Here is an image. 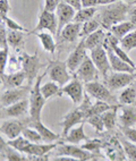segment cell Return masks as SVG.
Listing matches in <instances>:
<instances>
[{"label": "cell", "instance_id": "obj_24", "mask_svg": "<svg viewBox=\"0 0 136 161\" xmlns=\"http://www.w3.org/2000/svg\"><path fill=\"white\" fill-rule=\"evenodd\" d=\"M106 32L103 31V29H99L98 31H95L94 33L90 34L89 36L86 37H83L84 39V44H85V48L87 50H93L94 48L99 46H103V42L106 40Z\"/></svg>", "mask_w": 136, "mask_h": 161}, {"label": "cell", "instance_id": "obj_8", "mask_svg": "<svg viewBox=\"0 0 136 161\" xmlns=\"http://www.w3.org/2000/svg\"><path fill=\"white\" fill-rule=\"evenodd\" d=\"M31 89H32L31 85H26V86H20L17 89L3 90L1 97H0L1 108H6V107L24 100V99H27L31 93Z\"/></svg>", "mask_w": 136, "mask_h": 161}, {"label": "cell", "instance_id": "obj_35", "mask_svg": "<svg viewBox=\"0 0 136 161\" xmlns=\"http://www.w3.org/2000/svg\"><path fill=\"white\" fill-rule=\"evenodd\" d=\"M41 92H42V94H43V97L46 99H50L56 97V95L60 94L61 89L56 82H52L51 80V82H48V83L43 84L41 86Z\"/></svg>", "mask_w": 136, "mask_h": 161}, {"label": "cell", "instance_id": "obj_13", "mask_svg": "<svg viewBox=\"0 0 136 161\" xmlns=\"http://www.w3.org/2000/svg\"><path fill=\"white\" fill-rule=\"evenodd\" d=\"M76 10L74 7H72L68 3L61 1L59 3L58 8L56 10V15H57V18H58V31H57V35H60L61 31L65 26L68 25L69 23L74 22V18H75Z\"/></svg>", "mask_w": 136, "mask_h": 161}, {"label": "cell", "instance_id": "obj_16", "mask_svg": "<svg viewBox=\"0 0 136 161\" xmlns=\"http://www.w3.org/2000/svg\"><path fill=\"white\" fill-rule=\"evenodd\" d=\"M86 48H85V44H84V39H82L81 42L77 44L74 51L68 56L66 60L67 64V67L69 69V72L74 73L77 70V68L81 66V64L84 61V59L86 58Z\"/></svg>", "mask_w": 136, "mask_h": 161}, {"label": "cell", "instance_id": "obj_29", "mask_svg": "<svg viewBox=\"0 0 136 161\" xmlns=\"http://www.w3.org/2000/svg\"><path fill=\"white\" fill-rule=\"evenodd\" d=\"M122 145L120 143V141L118 140H111V142L109 143V147H107L108 157L110 158L111 161H122L125 159L124 153L125 151H122Z\"/></svg>", "mask_w": 136, "mask_h": 161}, {"label": "cell", "instance_id": "obj_26", "mask_svg": "<svg viewBox=\"0 0 136 161\" xmlns=\"http://www.w3.org/2000/svg\"><path fill=\"white\" fill-rule=\"evenodd\" d=\"M58 143H48V144H41V143H31L30 147L26 150L25 154L27 155H44L48 154L57 147Z\"/></svg>", "mask_w": 136, "mask_h": 161}, {"label": "cell", "instance_id": "obj_42", "mask_svg": "<svg viewBox=\"0 0 136 161\" xmlns=\"http://www.w3.org/2000/svg\"><path fill=\"white\" fill-rule=\"evenodd\" d=\"M85 121H86L87 124H90L91 126H93V128L99 133L102 132V130L106 128V127H104V123H103V119H102L101 115L91 116V117L86 118Z\"/></svg>", "mask_w": 136, "mask_h": 161}, {"label": "cell", "instance_id": "obj_53", "mask_svg": "<svg viewBox=\"0 0 136 161\" xmlns=\"http://www.w3.org/2000/svg\"><path fill=\"white\" fill-rule=\"evenodd\" d=\"M120 0H98L99 6H108V5H112L115 3H118Z\"/></svg>", "mask_w": 136, "mask_h": 161}, {"label": "cell", "instance_id": "obj_22", "mask_svg": "<svg viewBox=\"0 0 136 161\" xmlns=\"http://www.w3.org/2000/svg\"><path fill=\"white\" fill-rule=\"evenodd\" d=\"M30 126L33 127V128H35V130H38V132L40 133V135L42 136V138H43V141L46 142V143H53V142L60 140V135L56 134V133L52 132L50 128H48L46 126H44L43 123H42L41 120L31 121Z\"/></svg>", "mask_w": 136, "mask_h": 161}, {"label": "cell", "instance_id": "obj_34", "mask_svg": "<svg viewBox=\"0 0 136 161\" xmlns=\"http://www.w3.org/2000/svg\"><path fill=\"white\" fill-rule=\"evenodd\" d=\"M113 106H110L107 102H103V101H99L96 100L95 103H92L91 108L89 109V111L86 112V116H85V119L91 116H96V115H102L103 112H106L107 110L111 109Z\"/></svg>", "mask_w": 136, "mask_h": 161}, {"label": "cell", "instance_id": "obj_12", "mask_svg": "<svg viewBox=\"0 0 136 161\" xmlns=\"http://www.w3.org/2000/svg\"><path fill=\"white\" fill-rule=\"evenodd\" d=\"M135 80L134 73H111L106 78V85L110 90H120L129 86Z\"/></svg>", "mask_w": 136, "mask_h": 161}, {"label": "cell", "instance_id": "obj_27", "mask_svg": "<svg viewBox=\"0 0 136 161\" xmlns=\"http://www.w3.org/2000/svg\"><path fill=\"white\" fill-rule=\"evenodd\" d=\"M35 34H36L38 39L40 40V44L42 46V48L46 52L53 55L56 51V41L53 39V34H51L50 32H46V31L38 32Z\"/></svg>", "mask_w": 136, "mask_h": 161}, {"label": "cell", "instance_id": "obj_46", "mask_svg": "<svg viewBox=\"0 0 136 161\" xmlns=\"http://www.w3.org/2000/svg\"><path fill=\"white\" fill-rule=\"evenodd\" d=\"M60 3H61V0H44L43 10H46V12H50V13H55Z\"/></svg>", "mask_w": 136, "mask_h": 161}, {"label": "cell", "instance_id": "obj_52", "mask_svg": "<svg viewBox=\"0 0 136 161\" xmlns=\"http://www.w3.org/2000/svg\"><path fill=\"white\" fill-rule=\"evenodd\" d=\"M128 20H130V22L136 26V7L135 8L129 9V13H128Z\"/></svg>", "mask_w": 136, "mask_h": 161}, {"label": "cell", "instance_id": "obj_18", "mask_svg": "<svg viewBox=\"0 0 136 161\" xmlns=\"http://www.w3.org/2000/svg\"><path fill=\"white\" fill-rule=\"evenodd\" d=\"M1 86L3 90L17 89L23 85L24 80H26V75L23 70L10 73V74H1Z\"/></svg>", "mask_w": 136, "mask_h": 161}, {"label": "cell", "instance_id": "obj_19", "mask_svg": "<svg viewBox=\"0 0 136 161\" xmlns=\"http://www.w3.org/2000/svg\"><path fill=\"white\" fill-rule=\"evenodd\" d=\"M120 126L134 127L136 125V107L135 106H122L120 115L118 116Z\"/></svg>", "mask_w": 136, "mask_h": 161}, {"label": "cell", "instance_id": "obj_23", "mask_svg": "<svg viewBox=\"0 0 136 161\" xmlns=\"http://www.w3.org/2000/svg\"><path fill=\"white\" fill-rule=\"evenodd\" d=\"M0 142H1V155L5 157L7 161H30L29 158L22 154V152L10 147L8 142L3 141V137L0 138Z\"/></svg>", "mask_w": 136, "mask_h": 161}, {"label": "cell", "instance_id": "obj_41", "mask_svg": "<svg viewBox=\"0 0 136 161\" xmlns=\"http://www.w3.org/2000/svg\"><path fill=\"white\" fill-rule=\"evenodd\" d=\"M82 147L84 150H87V151L94 153V154L100 155L99 154L100 149L104 147V144H103V142L100 141V140H87V141L85 142V144L82 145Z\"/></svg>", "mask_w": 136, "mask_h": 161}, {"label": "cell", "instance_id": "obj_5", "mask_svg": "<svg viewBox=\"0 0 136 161\" xmlns=\"http://www.w3.org/2000/svg\"><path fill=\"white\" fill-rule=\"evenodd\" d=\"M56 154L58 157H72L82 161L92 160L93 158L98 157L94 153L84 150L82 147H77L76 144H64L63 142H59L56 147Z\"/></svg>", "mask_w": 136, "mask_h": 161}, {"label": "cell", "instance_id": "obj_14", "mask_svg": "<svg viewBox=\"0 0 136 161\" xmlns=\"http://www.w3.org/2000/svg\"><path fill=\"white\" fill-rule=\"evenodd\" d=\"M83 84L82 80L77 77L73 78L69 83H67L61 89V93L68 95L74 104H81L84 100V92H83Z\"/></svg>", "mask_w": 136, "mask_h": 161}, {"label": "cell", "instance_id": "obj_44", "mask_svg": "<svg viewBox=\"0 0 136 161\" xmlns=\"http://www.w3.org/2000/svg\"><path fill=\"white\" fill-rule=\"evenodd\" d=\"M120 132L124 134V136L127 138L128 141L136 144V128H134V127L120 126Z\"/></svg>", "mask_w": 136, "mask_h": 161}, {"label": "cell", "instance_id": "obj_43", "mask_svg": "<svg viewBox=\"0 0 136 161\" xmlns=\"http://www.w3.org/2000/svg\"><path fill=\"white\" fill-rule=\"evenodd\" d=\"M5 25H6V27H8L9 30H12V31H22V32H30L29 30H26L25 27H23L22 25H19V24L16 22V20L12 19L10 17H8L7 16L6 18H3V20H1Z\"/></svg>", "mask_w": 136, "mask_h": 161}, {"label": "cell", "instance_id": "obj_28", "mask_svg": "<svg viewBox=\"0 0 136 161\" xmlns=\"http://www.w3.org/2000/svg\"><path fill=\"white\" fill-rule=\"evenodd\" d=\"M134 30H136V26L134 25L130 20H125V22H122V23L116 24L111 27L110 32L112 33L117 39L122 40V37H125L127 34H129L130 32H133Z\"/></svg>", "mask_w": 136, "mask_h": 161}, {"label": "cell", "instance_id": "obj_11", "mask_svg": "<svg viewBox=\"0 0 136 161\" xmlns=\"http://www.w3.org/2000/svg\"><path fill=\"white\" fill-rule=\"evenodd\" d=\"M98 68L95 67L91 57L86 56L84 61L81 64L77 70L75 72V77H77L79 80H82L84 84L95 82L98 80Z\"/></svg>", "mask_w": 136, "mask_h": 161}, {"label": "cell", "instance_id": "obj_21", "mask_svg": "<svg viewBox=\"0 0 136 161\" xmlns=\"http://www.w3.org/2000/svg\"><path fill=\"white\" fill-rule=\"evenodd\" d=\"M82 26H83V24L75 23V22H72V23H69L68 25L65 26L60 33V36L63 39V41L70 42V43L75 42L77 40V37H79Z\"/></svg>", "mask_w": 136, "mask_h": 161}, {"label": "cell", "instance_id": "obj_6", "mask_svg": "<svg viewBox=\"0 0 136 161\" xmlns=\"http://www.w3.org/2000/svg\"><path fill=\"white\" fill-rule=\"evenodd\" d=\"M31 124V118H23L18 119V118H14V119H9V120H5L1 123V134L8 137L9 140H15L16 137L20 136L23 134V130L25 127L30 126Z\"/></svg>", "mask_w": 136, "mask_h": 161}, {"label": "cell", "instance_id": "obj_36", "mask_svg": "<svg viewBox=\"0 0 136 161\" xmlns=\"http://www.w3.org/2000/svg\"><path fill=\"white\" fill-rule=\"evenodd\" d=\"M99 29H101V23H100V20H99L98 18H93V19L89 20V22L83 24L79 37L89 36L90 34H92V33H94L95 31H98Z\"/></svg>", "mask_w": 136, "mask_h": 161}, {"label": "cell", "instance_id": "obj_30", "mask_svg": "<svg viewBox=\"0 0 136 161\" xmlns=\"http://www.w3.org/2000/svg\"><path fill=\"white\" fill-rule=\"evenodd\" d=\"M119 104L120 106H132L136 101V86L130 84L119 95Z\"/></svg>", "mask_w": 136, "mask_h": 161}, {"label": "cell", "instance_id": "obj_4", "mask_svg": "<svg viewBox=\"0 0 136 161\" xmlns=\"http://www.w3.org/2000/svg\"><path fill=\"white\" fill-rule=\"evenodd\" d=\"M86 92L92 97V98L96 99L99 101H103L107 102L110 106H119V101L115 95L111 93V90L99 82H91V83H86L84 85Z\"/></svg>", "mask_w": 136, "mask_h": 161}, {"label": "cell", "instance_id": "obj_1", "mask_svg": "<svg viewBox=\"0 0 136 161\" xmlns=\"http://www.w3.org/2000/svg\"><path fill=\"white\" fill-rule=\"evenodd\" d=\"M129 9V5L122 0L112 5L102 6V8L99 10L98 17L101 23V27L104 30H111L113 25L127 20Z\"/></svg>", "mask_w": 136, "mask_h": 161}, {"label": "cell", "instance_id": "obj_20", "mask_svg": "<svg viewBox=\"0 0 136 161\" xmlns=\"http://www.w3.org/2000/svg\"><path fill=\"white\" fill-rule=\"evenodd\" d=\"M107 50L108 56H109V61H110V66L111 69L113 72H119V73H134L135 68L128 65L127 63H125L122 59L118 57V56L111 49L109 48H104Z\"/></svg>", "mask_w": 136, "mask_h": 161}, {"label": "cell", "instance_id": "obj_3", "mask_svg": "<svg viewBox=\"0 0 136 161\" xmlns=\"http://www.w3.org/2000/svg\"><path fill=\"white\" fill-rule=\"evenodd\" d=\"M20 65H22V70L25 73L27 85H31L34 80H36L39 76V70L43 65L41 64L40 56L36 51L33 55H29L25 51L22 52L20 55Z\"/></svg>", "mask_w": 136, "mask_h": 161}, {"label": "cell", "instance_id": "obj_32", "mask_svg": "<svg viewBox=\"0 0 136 161\" xmlns=\"http://www.w3.org/2000/svg\"><path fill=\"white\" fill-rule=\"evenodd\" d=\"M98 8L96 7H91V8H81L79 10L76 12L74 22L79 24H84L89 20L93 19L95 14L98 13Z\"/></svg>", "mask_w": 136, "mask_h": 161}, {"label": "cell", "instance_id": "obj_51", "mask_svg": "<svg viewBox=\"0 0 136 161\" xmlns=\"http://www.w3.org/2000/svg\"><path fill=\"white\" fill-rule=\"evenodd\" d=\"M61 1H64V3H68V5H70V6L74 7V8H75L76 10H79V9L82 8L81 0H61Z\"/></svg>", "mask_w": 136, "mask_h": 161}, {"label": "cell", "instance_id": "obj_47", "mask_svg": "<svg viewBox=\"0 0 136 161\" xmlns=\"http://www.w3.org/2000/svg\"><path fill=\"white\" fill-rule=\"evenodd\" d=\"M5 24L1 23V27H0V49H6L8 48V41H7V32L5 29Z\"/></svg>", "mask_w": 136, "mask_h": 161}, {"label": "cell", "instance_id": "obj_37", "mask_svg": "<svg viewBox=\"0 0 136 161\" xmlns=\"http://www.w3.org/2000/svg\"><path fill=\"white\" fill-rule=\"evenodd\" d=\"M8 144L12 147H14L15 150H17V151H19V152H22V153H25L27 147H30L31 142H30L29 140H26L23 135H20L15 138V140H9Z\"/></svg>", "mask_w": 136, "mask_h": 161}, {"label": "cell", "instance_id": "obj_56", "mask_svg": "<svg viewBox=\"0 0 136 161\" xmlns=\"http://www.w3.org/2000/svg\"><path fill=\"white\" fill-rule=\"evenodd\" d=\"M91 161H99V160H98V159H96V158H93V159H92V160H91Z\"/></svg>", "mask_w": 136, "mask_h": 161}, {"label": "cell", "instance_id": "obj_55", "mask_svg": "<svg viewBox=\"0 0 136 161\" xmlns=\"http://www.w3.org/2000/svg\"><path fill=\"white\" fill-rule=\"evenodd\" d=\"M122 1H125V3H127L128 5H129V3H136V0H122Z\"/></svg>", "mask_w": 136, "mask_h": 161}, {"label": "cell", "instance_id": "obj_54", "mask_svg": "<svg viewBox=\"0 0 136 161\" xmlns=\"http://www.w3.org/2000/svg\"><path fill=\"white\" fill-rule=\"evenodd\" d=\"M52 161H82V160L72 158V157H57V158H55Z\"/></svg>", "mask_w": 136, "mask_h": 161}, {"label": "cell", "instance_id": "obj_48", "mask_svg": "<svg viewBox=\"0 0 136 161\" xmlns=\"http://www.w3.org/2000/svg\"><path fill=\"white\" fill-rule=\"evenodd\" d=\"M9 10H10V6H9L8 0H0V17H1V20L8 16Z\"/></svg>", "mask_w": 136, "mask_h": 161}, {"label": "cell", "instance_id": "obj_10", "mask_svg": "<svg viewBox=\"0 0 136 161\" xmlns=\"http://www.w3.org/2000/svg\"><path fill=\"white\" fill-rule=\"evenodd\" d=\"M91 59L93 60L98 70L102 74L104 78H107L109 75L111 66L109 61V56H108L107 50L104 49L103 46H99L91 50Z\"/></svg>", "mask_w": 136, "mask_h": 161}, {"label": "cell", "instance_id": "obj_38", "mask_svg": "<svg viewBox=\"0 0 136 161\" xmlns=\"http://www.w3.org/2000/svg\"><path fill=\"white\" fill-rule=\"evenodd\" d=\"M22 135H23L26 140H29L31 143H42V142H44L42 136L40 135V133L31 126L25 127Z\"/></svg>", "mask_w": 136, "mask_h": 161}, {"label": "cell", "instance_id": "obj_2", "mask_svg": "<svg viewBox=\"0 0 136 161\" xmlns=\"http://www.w3.org/2000/svg\"><path fill=\"white\" fill-rule=\"evenodd\" d=\"M44 74L39 75L38 78L35 80L33 84L31 93H30L29 100H30V118L31 121H38L41 120V112L43 109L44 103L46 99L43 97L41 92V80H43Z\"/></svg>", "mask_w": 136, "mask_h": 161}, {"label": "cell", "instance_id": "obj_40", "mask_svg": "<svg viewBox=\"0 0 136 161\" xmlns=\"http://www.w3.org/2000/svg\"><path fill=\"white\" fill-rule=\"evenodd\" d=\"M120 44L122 48L125 51H129L136 48V30L133 32H130L129 34H127L125 37H122L120 40Z\"/></svg>", "mask_w": 136, "mask_h": 161}, {"label": "cell", "instance_id": "obj_15", "mask_svg": "<svg viewBox=\"0 0 136 161\" xmlns=\"http://www.w3.org/2000/svg\"><path fill=\"white\" fill-rule=\"evenodd\" d=\"M27 114H30L29 98L6 108H1V118H24Z\"/></svg>", "mask_w": 136, "mask_h": 161}, {"label": "cell", "instance_id": "obj_25", "mask_svg": "<svg viewBox=\"0 0 136 161\" xmlns=\"http://www.w3.org/2000/svg\"><path fill=\"white\" fill-rule=\"evenodd\" d=\"M87 140H89V137L84 132V123H82L76 128H73L68 133V135L63 138V142H66V143L69 144H78L79 142L87 141Z\"/></svg>", "mask_w": 136, "mask_h": 161}, {"label": "cell", "instance_id": "obj_45", "mask_svg": "<svg viewBox=\"0 0 136 161\" xmlns=\"http://www.w3.org/2000/svg\"><path fill=\"white\" fill-rule=\"evenodd\" d=\"M7 64H8V48L0 49V75L5 74Z\"/></svg>", "mask_w": 136, "mask_h": 161}, {"label": "cell", "instance_id": "obj_9", "mask_svg": "<svg viewBox=\"0 0 136 161\" xmlns=\"http://www.w3.org/2000/svg\"><path fill=\"white\" fill-rule=\"evenodd\" d=\"M46 31L50 32L51 34L56 35L58 31V18L55 13H50L46 10H42L39 16L38 25L35 26V29L31 31V33H38V32Z\"/></svg>", "mask_w": 136, "mask_h": 161}, {"label": "cell", "instance_id": "obj_39", "mask_svg": "<svg viewBox=\"0 0 136 161\" xmlns=\"http://www.w3.org/2000/svg\"><path fill=\"white\" fill-rule=\"evenodd\" d=\"M119 141L124 147L125 154L127 155L130 161H136V144H133V142L128 141L126 138H119Z\"/></svg>", "mask_w": 136, "mask_h": 161}, {"label": "cell", "instance_id": "obj_31", "mask_svg": "<svg viewBox=\"0 0 136 161\" xmlns=\"http://www.w3.org/2000/svg\"><path fill=\"white\" fill-rule=\"evenodd\" d=\"M119 106H113L111 109L107 110L106 112L102 114V119H103L104 127L107 130H112L116 126L117 119H118V116H117V111H118Z\"/></svg>", "mask_w": 136, "mask_h": 161}, {"label": "cell", "instance_id": "obj_49", "mask_svg": "<svg viewBox=\"0 0 136 161\" xmlns=\"http://www.w3.org/2000/svg\"><path fill=\"white\" fill-rule=\"evenodd\" d=\"M82 8H91V7H98V0H81Z\"/></svg>", "mask_w": 136, "mask_h": 161}, {"label": "cell", "instance_id": "obj_50", "mask_svg": "<svg viewBox=\"0 0 136 161\" xmlns=\"http://www.w3.org/2000/svg\"><path fill=\"white\" fill-rule=\"evenodd\" d=\"M50 153L44 155H29L30 161H49Z\"/></svg>", "mask_w": 136, "mask_h": 161}, {"label": "cell", "instance_id": "obj_7", "mask_svg": "<svg viewBox=\"0 0 136 161\" xmlns=\"http://www.w3.org/2000/svg\"><path fill=\"white\" fill-rule=\"evenodd\" d=\"M69 69L67 67L66 61H52L49 65L46 72H49V77L52 82H56L59 86H65L72 80Z\"/></svg>", "mask_w": 136, "mask_h": 161}, {"label": "cell", "instance_id": "obj_57", "mask_svg": "<svg viewBox=\"0 0 136 161\" xmlns=\"http://www.w3.org/2000/svg\"><path fill=\"white\" fill-rule=\"evenodd\" d=\"M135 70H136V68H135Z\"/></svg>", "mask_w": 136, "mask_h": 161}, {"label": "cell", "instance_id": "obj_33", "mask_svg": "<svg viewBox=\"0 0 136 161\" xmlns=\"http://www.w3.org/2000/svg\"><path fill=\"white\" fill-rule=\"evenodd\" d=\"M7 41H8L9 47H12L14 49H17L24 43V32L9 30L7 32Z\"/></svg>", "mask_w": 136, "mask_h": 161}, {"label": "cell", "instance_id": "obj_17", "mask_svg": "<svg viewBox=\"0 0 136 161\" xmlns=\"http://www.w3.org/2000/svg\"><path fill=\"white\" fill-rule=\"evenodd\" d=\"M85 121V116L79 108L72 110L68 112L64 117L63 121H61V126H63V137H66L68 135V130H72L73 127L76 125H79Z\"/></svg>", "mask_w": 136, "mask_h": 161}]
</instances>
